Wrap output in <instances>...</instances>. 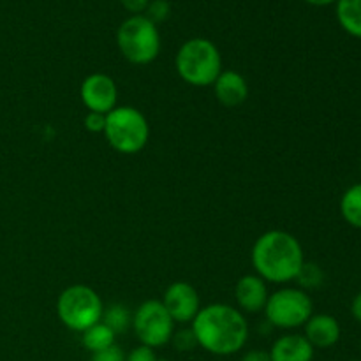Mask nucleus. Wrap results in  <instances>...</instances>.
I'll list each match as a JSON object with an SVG mask.
<instances>
[{
  "instance_id": "a211bd4d",
  "label": "nucleus",
  "mask_w": 361,
  "mask_h": 361,
  "mask_svg": "<svg viewBox=\"0 0 361 361\" xmlns=\"http://www.w3.org/2000/svg\"><path fill=\"white\" fill-rule=\"evenodd\" d=\"M101 321L113 331V334L120 335L133 326V314H130L129 309H127L126 305H122V303H111L109 307H104Z\"/></svg>"
},
{
  "instance_id": "9d476101",
  "label": "nucleus",
  "mask_w": 361,
  "mask_h": 361,
  "mask_svg": "<svg viewBox=\"0 0 361 361\" xmlns=\"http://www.w3.org/2000/svg\"><path fill=\"white\" fill-rule=\"evenodd\" d=\"M161 302L169 312L171 319L180 324L192 323V319L201 309L200 295H197L196 288L185 281L173 282L171 286H168Z\"/></svg>"
},
{
  "instance_id": "c85d7f7f",
  "label": "nucleus",
  "mask_w": 361,
  "mask_h": 361,
  "mask_svg": "<svg viewBox=\"0 0 361 361\" xmlns=\"http://www.w3.org/2000/svg\"><path fill=\"white\" fill-rule=\"evenodd\" d=\"M351 361H361V360H351Z\"/></svg>"
},
{
  "instance_id": "2eb2a0df",
  "label": "nucleus",
  "mask_w": 361,
  "mask_h": 361,
  "mask_svg": "<svg viewBox=\"0 0 361 361\" xmlns=\"http://www.w3.org/2000/svg\"><path fill=\"white\" fill-rule=\"evenodd\" d=\"M337 20L349 35L361 39V0H337Z\"/></svg>"
},
{
  "instance_id": "5701e85b",
  "label": "nucleus",
  "mask_w": 361,
  "mask_h": 361,
  "mask_svg": "<svg viewBox=\"0 0 361 361\" xmlns=\"http://www.w3.org/2000/svg\"><path fill=\"white\" fill-rule=\"evenodd\" d=\"M126 361H159L155 349L147 348V345H137L129 355H126Z\"/></svg>"
},
{
  "instance_id": "20e7f679",
  "label": "nucleus",
  "mask_w": 361,
  "mask_h": 361,
  "mask_svg": "<svg viewBox=\"0 0 361 361\" xmlns=\"http://www.w3.org/2000/svg\"><path fill=\"white\" fill-rule=\"evenodd\" d=\"M104 137L109 147L123 155L140 154L150 137V126L134 106H116L106 115Z\"/></svg>"
},
{
  "instance_id": "c756f323",
  "label": "nucleus",
  "mask_w": 361,
  "mask_h": 361,
  "mask_svg": "<svg viewBox=\"0 0 361 361\" xmlns=\"http://www.w3.org/2000/svg\"><path fill=\"white\" fill-rule=\"evenodd\" d=\"M360 348H361V345H360Z\"/></svg>"
},
{
  "instance_id": "aec40b11",
  "label": "nucleus",
  "mask_w": 361,
  "mask_h": 361,
  "mask_svg": "<svg viewBox=\"0 0 361 361\" xmlns=\"http://www.w3.org/2000/svg\"><path fill=\"white\" fill-rule=\"evenodd\" d=\"M169 14H171V6H169L168 0H150L148 7L145 9V16L154 21L155 25L168 20Z\"/></svg>"
},
{
  "instance_id": "f3484780",
  "label": "nucleus",
  "mask_w": 361,
  "mask_h": 361,
  "mask_svg": "<svg viewBox=\"0 0 361 361\" xmlns=\"http://www.w3.org/2000/svg\"><path fill=\"white\" fill-rule=\"evenodd\" d=\"M341 214L349 226L361 229V183L349 187L342 194Z\"/></svg>"
},
{
  "instance_id": "cd10ccee",
  "label": "nucleus",
  "mask_w": 361,
  "mask_h": 361,
  "mask_svg": "<svg viewBox=\"0 0 361 361\" xmlns=\"http://www.w3.org/2000/svg\"><path fill=\"white\" fill-rule=\"evenodd\" d=\"M310 6H330V4H337V0H305Z\"/></svg>"
},
{
  "instance_id": "bb28decb",
  "label": "nucleus",
  "mask_w": 361,
  "mask_h": 361,
  "mask_svg": "<svg viewBox=\"0 0 361 361\" xmlns=\"http://www.w3.org/2000/svg\"><path fill=\"white\" fill-rule=\"evenodd\" d=\"M351 314L358 323H361V293H358V295L355 296V300H353Z\"/></svg>"
},
{
  "instance_id": "393cba45",
  "label": "nucleus",
  "mask_w": 361,
  "mask_h": 361,
  "mask_svg": "<svg viewBox=\"0 0 361 361\" xmlns=\"http://www.w3.org/2000/svg\"><path fill=\"white\" fill-rule=\"evenodd\" d=\"M120 4H122L129 13L143 14L145 9L148 7V4H150V0H120Z\"/></svg>"
},
{
  "instance_id": "4468645a",
  "label": "nucleus",
  "mask_w": 361,
  "mask_h": 361,
  "mask_svg": "<svg viewBox=\"0 0 361 361\" xmlns=\"http://www.w3.org/2000/svg\"><path fill=\"white\" fill-rule=\"evenodd\" d=\"M268 353L271 361H312L316 349L310 345L305 335L286 334L271 344Z\"/></svg>"
},
{
  "instance_id": "a878e982",
  "label": "nucleus",
  "mask_w": 361,
  "mask_h": 361,
  "mask_svg": "<svg viewBox=\"0 0 361 361\" xmlns=\"http://www.w3.org/2000/svg\"><path fill=\"white\" fill-rule=\"evenodd\" d=\"M242 361H271L270 353L263 349H250L242 356Z\"/></svg>"
},
{
  "instance_id": "6ab92c4d",
  "label": "nucleus",
  "mask_w": 361,
  "mask_h": 361,
  "mask_svg": "<svg viewBox=\"0 0 361 361\" xmlns=\"http://www.w3.org/2000/svg\"><path fill=\"white\" fill-rule=\"evenodd\" d=\"M323 279H324L323 270H321L316 263H307L305 261L302 270H300L298 277H296V281H298V284L302 286V288L314 289V288H319V286L323 284Z\"/></svg>"
},
{
  "instance_id": "39448f33",
  "label": "nucleus",
  "mask_w": 361,
  "mask_h": 361,
  "mask_svg": "<svg viewBox=\"0 0 361 361\" xmlns=\"http://www.w3.org/2000/svg\"><path fill=\"white\" fill-rule=\"evenodd\" d=\"M116 46L127 62L134 66L152 63L161 53V34L154 21L145 14H133L120 23Z\"/></svg>"
},
{
  "instance_id": "6e6552de",
  "label": "nucleus",
  "mask_w": 361,
  "mask_h": 361,
  "mask_svg": "<svg viewBox=\"0 0 361 361\" xmlns=\"http://www.w3.org/2000/svg\"><path fill=\"white\" fill-rule=\"evenodd\" d=\"M175 324L161 300H147L133 314V330L137 341L141 345L152 349H159L171 342Z\"/></svg>"
},
{
  "instance_id": "f257e3e1",
  "label": "nucleus",
  "mask_w": 361,
  "mask_h": 361,
  "mask_svg": "<svg viewBox=\"0 0 361 361\" xmlns=\"http://www.w3.org/2000/svg\"><path fill=\"white\" fill-rule=\"evenodd\" d=\"M197 348L215 356H231L245 348L249 341V323L243 312L228 303H210L201 307L190 323Z\"/></svg>"
},
{
  "instance_id": "7ed1b4c3",
  "label": "nucleus",
  "mask_w": 361,
  "mask_h": 361,
  "mask_svg": "<svg viewBox=\"0 0 361 361\" xmlns=\"http://www.w3.org/2000/svg\"><path fill=\"white\" fill-rule=\"evenodd\" d=\"M175 67L178 76L190 87H212L222 73V55L210 39L194 37L180 46Z\"/></svg>"
},
{
  "instance_id": "f03ea898",
  "label": "nucleus",
  "mask_w": 361,
  "mask_h": 361,
  "mask_svg": "<svg viewBox=\"0 0 361 361\" xmlns=\"http://www.w3.org/2000/svg\"><path fill=\"white\" fill-rule=\"evenodd\" d=\"M250 261L256 275L264 282L288 284L298 277L305 263V254L295 235L282 229H271L254 242Z\"/></svg>"
},
{
  "instance_id": "412c9836",
  "label": "nucleus",
  "mask_w": 361,
  "mask_h": 361,
  "mask_svg": "<svg viewBox=\"0 0 361 361\" xmlns=\"http://www.w3.org/2000/svg\"><path fill=\"white\" fill-rule=\"evenodd\" d=\"M171 344L175 345L176 351H182V353L192 351L194 348H197L196 337H194V334H192V330H190V328L175 331V334H173V337H171Z\"/></svg>"
},
{
  "instance_id": "0eeeda50",
  "label": "nucleus",
  "mask_w": 361,
  "mask_h": 361,
  "mask_svg": "<svg viewBox=\"0 0 361 361\" xmlns=\"http://www.w3.org/2000/svg\"><path fill=\"white\" fill-rule=\"evenodd\" d=\"M314 314V303L303 289L282 288L268 296L264 316L268 324L281 330H295L305 326Z\"/></svg>"
},
{
  "instance_id": "dca6fc26",
  "label": "nucleus",
  "mask_w": 361,
  "mask_h": 361,
  "mask_svg": "<svg viewBox=\"0 0 361 361\" xmlns=\"http://www.w3.org/2000/svg\"><path fill=\"white\" fill-rule=\"evenodd\" d=\"M115 338L116 335L101 321L81 334V344L88 353L94 355V353L104 351V349L115 345Z\"/></svg>"
},
{
  "instance_id": "f8f14e48",
  "label": "nucleus",
  "mask_w": 361,
  "mask_h": 361,
  "mask_svg": "<svg viewBox=\"0 0 361 361\" xmlns=\"http://www.w3.org/2000/svg\"><path fill=\"white\" fill-rule=\"evenodd\" d=\"M305 338L314 349H330L342 337L341 323L330 314H312L305 323Z\"/></svg>"
},
{
  "instance_id": "1a4fd4ad",
  "label": "nucleus",
  "mask_w": 361,
  "mask_h": 361,
  "mask_svg": "<svg viewBox=\"0 0 361 361\" xmlns=\"http://www.w3.org/2000/svg\"><path fill=\"white\" fill-rule=\"evenodd\" d=\"M80 97L88 111L108 115L116 108L118 88L115 80L104 73H94L83 80L80 87Z\"/></svg>"
},
{
  "instance_id": "ddd939ff",
  "label": "nucleus",
  "mask_w": 361,
  "mask_h": 361,
  "mask_svg": "<svg viewBox=\"0 0 361 361\" xmlns=\"http://www.w3.org/2000/svg\"><path fill=\"white\" fill-rule=\"evenodd\" d=\"M215 92V97L226 108H236L243 104L249 97V83L245 78L236 71H222L215 83L212 85Z\"/></svg>"
},
{
  "instance_id": "423d86ee",
  "label": "nucleus",
  "mask_w": 361,
  "mask_h": 361,
  "mask_svg": "<svg viewBox=\"0 0 361 361\" xmlns=\"http://www.w3.org/2000/svg\"><path fill=\"white\" fill-rule=\"evenodd\" d=\"M104 303L90 286L74 284L63 289L56 300V316L71 331L83 334L94 324L101 323Z\"/></svg>"
},
{
  "instance_id": "b1692460",
  "label": "nucleus",
  "mask_w": 361,
  "mask_h": 361,
  "mask_svg": "<svg viewBox=\"0 0 361 361\" xmlns=\"http://www.w3.org/2000/svg\"><path fill=\"white\" fill-rule=\"evenodd\" d=\"M90 361H126V355H123L122 349L115 344L111 345V348L104 349V351L94 353Z\"/></svg>"
},
{
  "instance_id": "4be33fe9",
  "label": "nucleus",
  "mask_w": 361,
  "mask_h": 361,
  "mask_svg": "<svg viewBox=\"0 0 361 361\" xmlns=\"http://www.w3.org/2000/svg\"><path fill=\"white\" fill-rule=\"evenodd\" d=\"M83 123H85V129H87L88 133L102 134L106 127V115H102V113L88 111L87 116H85Z\"/></svg>"
},
{
  "instance_id": "9b49d317",
  "label": "nucleus",
  "mask_w": 361,
  "mask_h": 361,
  "mask_svg": "<svg viewBox=\"0 0 361 361\" xmlns=\"http://www.w3.org/2000/svg\"><path fill=\"white\" fill-rule=\"evenodd\" d=\"M268 286L259 275L249 274L243 275L236 281L235 286V300L236 305L240 307V312L257 314L263 312L264 305L268 302Z\"/></svg>"
}]
</instances>
